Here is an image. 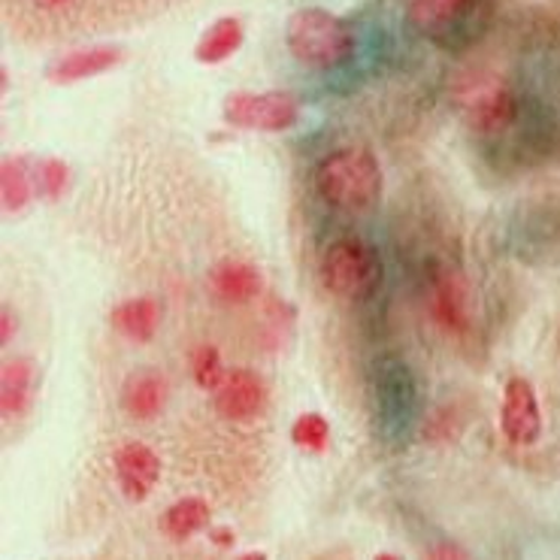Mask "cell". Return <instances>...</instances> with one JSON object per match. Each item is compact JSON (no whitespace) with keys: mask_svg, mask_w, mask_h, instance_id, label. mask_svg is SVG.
Segmentation results:
<instances>
[{"mask_svg":"<svg viewBox=\"0 0 560 560\" xmlns=\"http://www.w3.org/2000/svg\"><path fill=\"white\" fill-rule=\"evenodd\" d=\"M424 560H472V555L457 542H436L424 551Z\"/></svg>","mask_w":560,"mask_h":560,"instance_id":"23","label":"cell"},{"mask_svg":"<svg viewBox=\"0 0 560 560\" xmlns=\"http://www.w3.org/2000/svg\"><path fill=\"white\" fill-rule=\"evenodd\" d=\"M500 430L512 445H534L542 436V409L536 388L524 376H512L503 388Z\"/></svg>","mask_w":560,"mask_h":560,"instance_id":"6","label":"cell"},{"mask_svg":"<svg viewBox=\"0 0 560 560\" xmlns=\"http://www.w3.org/2000/svg\"><path fill=\"white\" fill-rule=\"evenodd\" d=\"M209 518H212V512H209L207 500H200V497H185V500H176L173 506L164 509V515H161V530L170 539H188V536L200 534L203 527H209Z\"/></svg>","mask_w":560,"mask_h":560,"instance_id":"18","label":"cell"},{"mask_svg":"<svg viewBox=\"0 0 560 560\" xmlns=\"http://www.w3.org/2000/svg\"><path fill=\"white\" fill-rule=\"evenodd\" d=\"M224 376L228 373H224L222 352L215 346H197L195 352H191V378H195L197 388L215 394Z\"/></svg>","mask_w":560,"mask_h":560,"instance_id":"21","label":"cell"},{"mask_svg":"<svg viewBox=\"0 0 560 560\" xmlns=\"http://www.w3.org/2000/svg\"><path fill=\"white\" fill-rule=\"evenodd\" d=\"M212 539H215V546H231V542H234V534H231V530H215Z\"/></svg>","mask_w":560,"mask_h":560,"instance_id":"25","label":"cell"},{"mask_svg":"<svg viewBox=\"0 0 560 560\" xmlns=\"http://www.w3.org/2000/svg\"><path fill=\"white\" fill-rule=\"evenodd\" d=\"M291 440L298 448L310 452V455H322L330 443V424L322 412H303L294 418L291 424Z\"/></svg>","mask_w":560,"mask_h":560,"instance_id":"20","label":"cell"},{"mask_svg":"<svg viewBox=\"0 0 560 560\" xmlns=\"http://www.w3.org/2000/svg\"><path fill=\"white\" fill-rule=\"evenodd\" d=\"M209 288L224 303H246L261 294L264 276L255 264L224 261L209 273Z\"/></svg>","mask_w":560,"mask_h":560,"instance_id":"14","label":"cell"},{"mask_svg":"<svg viewBox=\"0 0 560 560\" xmlns=\"http://www.w3.org/2000/svg\"><path fill=\"white\" fill-rule=\"evenodd\" d=\"M34 179H37L43 195L49 197V200H58V197L65 195L67 183H70V170H67L65 161L46 158V161H39L37 170H34Z\"/></svg>","mask_w":560,"mask_h":560,"instance_id":"22","label":"cell"},{"mask_svg":"<svg viewBox=\"0 0 560 560\" xmlns=\"http://www.w3.org/2000/svg\"><path fill=\"white\" fill-rule=\"evenodd\" d=\"M109 325L116 327L118 337L131 339V342H149L161 327V306L152 298L121 300L109 313Z\"/></svg>","mask_w":560,"mask_h":560,"instance_id":"15","label":"cell"},{"mask_svg":"<svg viewBox=\"0 0 560 560\" xmlns=\"http://www.w3.org/2000/svg\"><path fill=\"white\" fill-rule=\"evenodd\" d=\"M373 560H400V558H397V555H388V551H385V555H376V558H373Z\"/></svg>","mask_w":560,"mask_h":560,"instance_id":"28","label":"cell"},{"mask_svg":"<svg viewBox=\"0 0 560 560\" xmlns=\"http://www.w3.org/2000/svg\"><path fill=\"white\" fill-rule=\"evenodd\" d=\"M376 406L382 424L394 433H400L412 424L418 406L416 378L397 361H385L376 370Z\"/></svg>","mask_w":560,"mask_h":560,"instance_id":"7","label":"cell"},{"mask_svg":"<svg viewBox=\"0 0 560 560\" xmlns=\"http://www.w3.org/2000/svg\"><path fill=\"white\" fill-rule=\"evenodd\" d=\"M116 467V479L121 494L140 503L145 497L155 491V485L161 482V457L149 448L145 443H125L116 448L113 457Z\"/></svg>","mask_w":560,"mask_h":560,"instance_id":"9","label":"cell"},{"mask_svg":"<svg viewBox=\"0 0 560 560\" xmlns=\"http://www.w3.org/2000/svg\"><path fill=\"white\" fill-rule=\"evenodd\" d=\"M382 258L378 248L361 236H342L330 243L322 261V279L327 291L339 300H370L382 285Z\"/></svg>","mask_w":560,"mask_h":560,"instance_id":"3","label":"cell"},{"mask_svg":"<svg viewBox=\"0 0 560 560\" xmlns=\"http://www.w3.org/2000/svg\"><path fill=\"white\" fill-rule=\"evenodd\" d=\"M479 0H409L406 3V22L428 34L443 39L455 31H464L467 19L476 13Z\"/></svg>","mask_w":560,"mask_h":560,"instance_id":"10","label":"cell"},{"mask_svg":"<svg viewBox=\"0 0 560 560\" xmlns=\"http://www.w3.org/2000/svg\"><path fill=\"white\" fill-rule=\"evenodd\" d=\"M300 116V101L291 92H236L224 101L228 125L243 131H288Z\"/></svg>","mask_w":560,"mask_h":560,"instance_id":"4","label":"cell"},{"mask_svg":"<svg viewBox=\"0 0 560 560\" xmlns=\"http://www.w3.org/2000/svg\"><path fill=\"white\" fill-rule=\"evenodd\" d=\"M267 406V388L264 378L255 370H231L215 392V412L228 421H255Z\"/></svg>","mask_w":560,"mask_h":560,"instance_id":"8","label":"cell"},{"mask_svg":"<svg viewBox=\"0 0 560 560\" xmlns=\"http://www.w3.org/2000/svg\"><path fill=\"white\" fill-rule=\"evenodd\" d=\"M285 43L291 58L310 70H334L354 52V34L339 15L322 7H303L288 19Z\"/></svg>","mask_w":560,"mask_h":560,"instance_id":"2","label":"cell"},{"mask_svg":"<svg viewBox=\"0 0 560 560\" xmlns=\"http://www.w3.org/2000/svg\"><path fill=\"white\" fill-rule=\"evenodd\" d=\"M243 39H246L243 22L234 19V15H224L219 22H212L207 27V34L197 39L195 58L200 65H222L231 55H236V49L243 46Z\"/></svg>","mask_w":560,"mask_h":560,"instance_id":"17","label":"cell"},{"mask_svg":"<svg viewBox=\"0 0 560 560\" xmlns=\"http://www.w3.org/2000/svg\"><path fill=\"white\" fill-rule=\"evenodd\" d=\"M167 404V382L158 370H137L125 378L121 385V406L125 412L137 421L161 416V409Z\"/></svg>","mask_w":560,"mask_h":560,"instance_id":"12","label":"cell"},{"mask_svg":"<svg viewBox=\"0 0 560 560\" xmlns=\"http://www.w3.org/2000/svg\"><path fill=\"white\" fill-rule=\"evenodd\" d=\"M34 400V364L27 358H10L0 370V412L3 418L25 416Z\"/></svg>","mask_w":560,"mask_h":560,"instance_id":"16","label":"cell"},{"mask_svg":"<svg viewBox=\"0 0 560 560\" xmlns=\"http://www.w3.org/2000/svg\"><path fill=\"white\" fill-rule=\"evenodd\" d=\"M315 185L325 203L342 212H370L382 200L385 176L378 158L364 145H342L327 152L315 170Z\"/></svg>","mask_w":560,"mask_h":560,"instance_id":"1","label":"cell"},{"mask_svg":"<svg viewBox=\"0 0 560 560\" xmlns=\"http://www.w3.org/2000/svg\"><path fill=\"white\" fill-rule=\"evenodd\" d=\"M460 109L472 131L500 133L515 125L518 97L500 79H476V82H467V89L460 94Z\"/></svg>","mask_w":560,"mask_h":560,"instance_id":"5","label":"cell"},{"mask_svg":"<svg viewBox=\"0 0 560 560\" xmlns=\"http://www.w3.org/2000/svg\"><path fill=\"white\" fill-rule=\"evenodd\" d=\"M15 337V313L10 306H3L0 310V346H7V342H13Z\"/></svg>","mask_w":560,"mask_h":560,"instance_id":"24","label":"cell"},{"mask_svg":"<svg viewBox=\"0 0 560 560\" xmlns=\"http://www.w3.org/2000/svg\"><path fill=\"white\" fill-rule=\"evenodd\" d=\"M236 560H267V555L264 551H248V555H240Z\"/></svg>","mask_w":560,"mask_h":560,"instance_id":"27","label":"cell"},{"mask_svg":"<svg viewBox=\"0 0 560 560\" xmlns=\"http://www.w3.org/2000/svg\"><path fill=\"white\" fill-rule=\"evenodd\" d=\"M43 10H58V7H67V3H73V0H37Z\"/></svg>","mask_w":560,"mask_h":560,"instance_id":"26","label":"cell"},{"mask_svg":"<svg viewBox=\"0 0 560 560\" xmlns=\"http://www.w3.org/2000/svg\"><path fill=\"white\" fill-rule=\"evenodd\" d=\"M31 179L34 173L27 170L22 158H3L0 164V197H3V212H22L31 203Z\"/></svg>","mask_w":560,"mask_h":560,"instance_id":"19","label":"cell"},{"mask_svg":"<svg viewBox=\"0 0 560 560\" xmlns=\"http://www.w3.org/2000/svg\"><path fill=\"white\" fill-rule=\"evenodd\" d=\"M430 306H433L436 325L443 327V330H448V334H464L469 327L467 288H464V282H460V276L457 273L443 270V273L436 276Z\"/></svg>","mask_w":560,"mask_h":560,"instance_id":"13","label":"cell"},{"mask_svg":"<svg viewBox=\"0 0 560 560\" xmlns=\"http://www.w3.org/2000/svg\"><path fill=\"white\" fill-rule=\"evenodd\" d=\"M125 61V52L118 46H85L77 52H67L49 67V79L55 85H73L82 79L101 77L106 70H113Z\"/></svg>","mask_w":560,"mask_h":560,"instance_id":"11","label":"cell"}]
</instances>
